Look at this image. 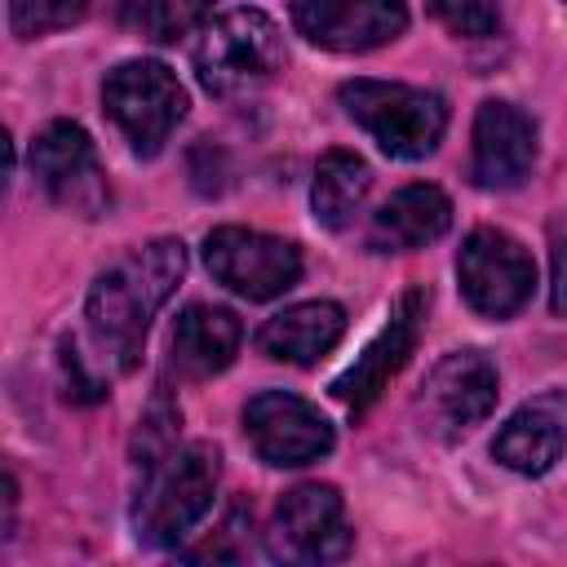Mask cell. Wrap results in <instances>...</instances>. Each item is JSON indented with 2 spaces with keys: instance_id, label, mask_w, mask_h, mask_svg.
Returning <instances> with one entry per match:
<instances>
[{
  "instance_id": "obj_11",
  "label": "cell",
  "mask_w": 567,
  "mask_h": 567,
  "mask_svg": "<svg viewBox=\"0 0 567 567\" xmlns=\"http://www.w3.org/2000/svg\"><path fill=\"white\" fill-rule=\"evenodd\" d=\"M350 549L346 505L332 483H301L284 492L270 523V554L284 563H332Z\"/></svg>"
},
{
  "instance_id": "obj_3",
  "label": "cell",
  "mask_w": 567,
  "mask_h": 567,
  "mask_svg": "<svg viewBox=\"0 0 567 567\" xmlns=\"http://www.w3.org/2000/svg\"><path fill=\"white\" fill-rule=\"evenodd\" d=\"M346 115L394 159H425L447 133V106L439 93L390 84V80H346L337 89Z\"/></svg>"
},
{
  "instance_id": "obj_5",
  "label": "cell",
  "mask_w": 567,
  "mask_h": 567,
  "mask_svg": "<svg viewBox=\"0 0 567 567\" xmlns=\"http://www.w3.org/2000/svg\"><path fill=\"white\" fill-rule=\"evenodd\" d=\"M102 106H106L111 124L124 133V142L133 146V155L151 159V155H159L168 133L186 115V89L177 84V75L164 62L133 58V62H120L102 80Z\"/></svg>"
},
{
  "instance_id": "obj_21",
  "label": "cell",
  "mask_w": 567,
  "mask_h": 567,
  "mask_svg": "<svg viewBox=\"0 0 567 567\" xmlns=\"http://www.w3.org/2000/svg\"><path fill=\"white\" fill-rule=\"evenodd\" d=\"M177 425H182V412L168 403V394H164V385H159L155 399H151V408H146L142 421H137V439H133V456H137L142 470L155 465L164 452L177 447Z\"/></svg>"
},
{
  "instance_id": "obj_19",
  "label": "cell",
  "mask_w": 567,
  "mask_h": 567,
  "mask_svg": "<svg viewBox=\"0 0 567 567\" xmlns=\"http://www.w3.org/2000/svg\"><path fill=\"white\" fill-rule=\"evenodd\" d=\"M372 190V168L354 155V151H328L315 168V186H310V208L315 221L328 230L350 226V217L363 208Z\"/></svg>"
},
{
  "instance_id": "obj_20",
  "label": "cell",
  "mask_w": 567,
  "mask_h": 567,
  "mask_svg": "<svg viewBox=\"0 0 567 567\" xmlns=\"http://www.w3.org/2000/svg\"><path fill=\"white\" fill-rule=\"evenodd\" d=\"M213 0H137V27L155 44H177L208 18Z\"/></svg>"
},
{
  "instance_id": "obj_1",
  "label": "cell",
  "mask_w": 567,
  "mask_h": 567,
  "mask_svg": "<svg viewBox=\"0 0 567 567\" xmlns=\"http://www.w3.org/2000/svg\"><path fill=\"white\" fill-rule=\"evenodd\" d=\"M182 275H186L182 239H151L93 279L89 301H84V328L111 372L137 368L151 319L173 297Z\"/></svg>"
},
{
  "instance_id": "obj_2",
  "label": "cell",
  "mask_w": 567,
  "mask_h": 567,
  "mask_svg": "<svg viewBox=\"0 0 567 567\" xmlns=\"http://www.w3.org/2000/svg\"><path fill=\"white\" fill-rule=\"evenodd\" d=\"M142 474L146 478L133 501V532L142 545L164 549V545H177L213 509L221 456L213 443H186V447L164 452Z\"/></svg>"
},
{
  "instance_id": "obj_23",
  "label": "cell",
  "mask_w": 567,
  "mask_h": 567,
  "mask_svg": "<svg viewBox=\"0 0 567 567\" xmlns=\"http://www.w3.org/2000/svg\"><path fill=\"white\" fill-rule=\"evenodd\" d=\"M430 9L452 35H492L501 22V0H430Z\"/></svg>"
},
{
  "instance_id": "obj_15",
  "label": "cell",
  "mask_w": 567,
  "mask_h": 567,
  "mask_svg": "<svg viewBox=\"0 0 567 567\" xmlns=\"http://www.w3.org/2000/svg\"><path fill=\"white\" fill-rule=\"evenodd\" d=\"M447 226H452V199L430 182H412L381 204V213L368 226V248L372 252H412V248H425L439 235H447Z\"/></svg>"
},
{
  "instance_id": "obj_17",
  "label": "cell",
  "mask_w": 567,
  "mask_h": 567,
  "mask_svg": "<svg viewBox=\"0 0 567 567\" xmlns=\"http://www.w3.org/2000/svg\"><path fill=\"white\" fill-rule=\"evenodd\" d=\"M341 332H346V310L337 301H301L266 319V328L257 332V346L279 363L310 368L341 341Z\"/></svg>"
},
{
  "instance_id": "obj_13",
  "label": "cell",
  "mask_w": 567,
  "mask_h": 567,
  "mask_svg": "<svg viewBox=\"0 0 567 567\" xmlns=\"http://www.w3.org/2000/svg\"><path fill=\"white\" fill-rule=\"evenodd\" d=\"M421 319H425V292H421V288H408V292L394 301L385 328H381V332L363 346V354L332 381V394H337L350 412H368L372 399L390 385V377L408 363V354L416 350V337H421Z\"/></svg>"
},
{
  "instance_id": "obj_24",
  "label": "cell",
  "mask_w": 567,
  "mask_h": 567,
  "mask_svg": "<svg viewBox=\"0 0 567 567\" xmlns=\"http://www.w3.org/2000/svg\"><path fill=\"white\" fill-rule=\"evenodd\" d=\"M549 306L567 319V213L549 221Z\"/></svg>"
},
{
  "instance_id": "obj_16",
  "label": "cell",
  "mask_w": 567,
  "mask_h": 567,
  "mask_svg": "<svg viewBox=\"0 0 567 567\" xmlns=\"http://www.w3.org/2000/svg\"><path fill=\"white\" fill-rule=\"evenodd\" d=\"M239 341H244V328H239L235 310L195 301L173 323V368L190 381H208L230 368Z\"/></svg>"
},
{
  "instance_id": "obj_12",
  "label": "cell",
  "mask_w": 567,
  "mask_h": 567,
  "mask_svg": "<svg viewBox=\"0 0 567 567\" xmlns=\"http://www.w3.org/2000/svg\"><path fill=\"white\" fill-rule=\"evenodd\" d=\"M297 31L328 53H368L408 31L403 0H297Z\"/></svg>"
},
{
  "instance_id": "obj_8",
  "label": "cell",
  "mask_w": 567,
  "mask_h": 567,
  "mask_svg": "<svg viewBox=\"0 0 567 567\" xmlns=\"http://www.w3.org/2000/svg\"><path fill=\"white\" fill-rule=\"evenodd\" d=\"M204 261H208L217 284H226L230 292H239L248 301H270V297L288 292L301 279L297 244H288L279 235H266V230H248V226L208 230Z\"/></svg>"
},
{
  "instance_id": "obj_4",
  "label": "cell",
  "mask_w": 567,
  "mask_h": 567,
  "mask_svg": "<svg viewBox=\"0 0 567 567\" xmlns=\"http://www.w3.org/2000/svg\"><path fill=\"white\" fill-rule=\"evenodd\" d=\"M284 58V35L261 9H230L195 44V75L213 97H239L270 84Z\"/></svg>"
},
{
  "instance_id": "obj_14",
  "label": "cell",
  "mask_w": 567,
  "mask_h": 567,
  "mask_svg": "<svg viewBox=\"0 0 567 567\" xmlns=\"http://www.w3.org/2000/svg\"><path fill=\"white\" fill-rule=\"evenodd\" d=\"M536 164V124L514 102L487 97L474 115V155L470 177L483 190H514L532 177Z\"/></svg>"
},
{
  "instance_id": "obj_22",
  "label": "cell",
  "mask_w": 567,
  "mask_h": 567,
  "mask_svg": "<svg viewBox=\"0 0 567 567\" xmlns=\"http://www.w3.org/2000/svg\"><path fill=\"white\" fill-rule=\"evenodd\" d=\"M89 0H9V27L18 40H35L80 22Z\"/></svg>"
},
{
  "instance_id": "obj_18",
  "label": "cell",
  "mask_w": 567,
  "mask_h": 567,
  "mask_svg": "<svg viewBox=\"0 0 567 567\" xmlns=\"http://www.w3.org/2000/svg\"><path fill=\"white\" fill-rule=\"evenodd\" d=\"M567 452V425L549 403L518 408L492 439V456L514 474H545Z\"/></svg>"
},
{
  "instance_id": "obj_9",
  "label": "cell",
  "mask_w": 567,
  "mask_h": 567,
  "mask_svg": "<svg viewBox=\"0 0 567 567\" xmlns=\"http://www.w3.org/2000/svg\"><path fill=\"white\" fill-rule=\"evenodd\" d=\"M31 173L40 182V190L75 217H102L111 208V186H106L102 159H97L89 133L71 120H53L31 142Z\"/></svg>"
},
{
  "instance_id": "obj_6",
  "label": "cell",
  "mask_w": 567,
  "mask_h": 567,
  "mask_svg": "<svg viewBox=\"0 0 567 567\" xmlns=\"http://www.w3.org/2000/svg\"><path fill=\"white\" fill-rule=\"evenodd\" d=\"M456 279H461L470 310H478L483 319H509L532 301L536 261L514 235L496 226H478L461 244Z\"/></svg>"
},
{
  "instance_id": "obj_7",
  "label": "cell",
  "mask_w": 567,
  "mask_h": 567,
  "mask_svg": "<svg viewBox=\"0 0 567 567\" xmlns=\"http://www.w3.org/2000/svg\"><path fill=\"white\" fill-rule=\"evenodd\" d=\"M492 408H496V368L483 350L443 354L416 390L421 430L443 439V443L465 439L478 421H487Z\"/></svg>"
},
{
  "instance_id": "obj_10",
  "label": "cell",
  "mask_w": 567,
  "mask_h": 567,
  "mask_svg": "<svg viewBox=\"0 0 567 567\" xmlns=\"http://www.w3.org/2000/svg\"><path fill=\"white\" fill-rule=\"evenodd\" d=\"M244 434H248L252 452L279 470H297V465H310V461L332 452L328 416L288 390L252 394L244 403Z\"/></svg>"
}]
</instances>
